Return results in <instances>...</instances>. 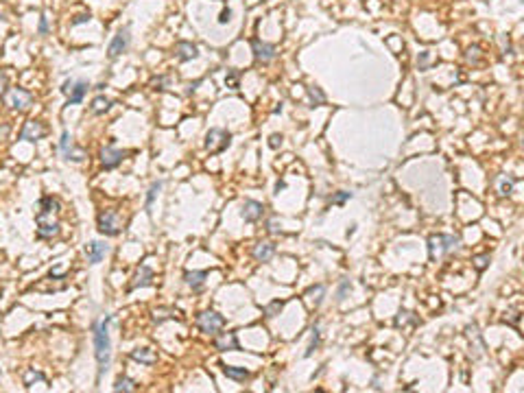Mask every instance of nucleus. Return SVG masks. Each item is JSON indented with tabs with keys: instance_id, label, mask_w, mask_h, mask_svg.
Wrapping results in <instances>:
<instances>
[{
	"instance_id": "1",
	"label": "nucleus",
	"mask_w": 524,
	"mask_h": 393,
	"mask_svg": "<svg viewBox=\"0 0 524 393\" xmlns=\"http://www.w3.org/2000/svg\"><path fill=\"white\" fill-rule=\"evenodd\" d=\"M109 321L111 317H105L101 324L94 326V347L96 360H99V376H103L111 360V339H109Z\"/></svg>"
},
{
	"instance_id": "2",
	"label": "nucleus",
	"mask_w": 524,
	"mask_h": 393,
	"mask_svg": "<svg viewBox=\"0 0 524 393\" xmlns=\"http://www.w3.org/2000/svg\"><path fill=\"white\" fill-rule=\"evenodd\" d=\"M459 243L461 240L456 238V236H450V234L430 236V240H428L430 258H437V256H441V254H450V251H454L456 247H459Z\"/></svg>"
},
{
	"instance_id": "3",
	"label": "nucleus",
	"mask_w": 524,
	"mask_h": 393,
	"mask_svg": "<svg viewBox=\"0 0 524 393\" xmlns=\"http://www.w3.org/2000/svg\"><path fill=\"white\" fill-rule=\"evenodd\" d=\"M123 228V219L116 210H105L99 214V231L105 236H118Z\"/></svg>"
},
{
	"instance_id": "4",
	"label": "nucleus",
	"mask_w": 524,
	"mask_h": 393,
	"mask_svg": "<svg viewBox=\"0 0 524 393\" xmlns=\"http://www.w3.org/2000/svg\"><path fill=\"white\" fill-rule=\"evenodd\" d=\"M223 326H225V319L214 310H206L197 317V328H199L203 334H216Z\"/></svg>"
},
{
	"instance_id": "5",
	"label": "nucleus",
	"mask_w": 524,
	"mask_h": 393,
	"mask_svg": "<svg viewBox=\"0 0 524 393\" xmlns=\"http://www.w3.org/2000/svg\"><path fill=\"white\" fill-rule=\"evenodd\" d=\"M230 147V133L223 129H210L206 135V149L210 153H221Z\"/></svg>"
},
{
	"instance_id": "6",
	"label": "nucleus",
	"mask_w": 524,
	"mask_h": 393,
	"mask_svg": "<svg viewBox=\"0 0 524 393\" xmlns=\"http://www.w3.org/2000/svg\"><path fill=\"white\" fill-rule=\"evenodd\" d=\"M131 29L129 27H123L118 33L114 35V39L109 42V48H107V55H109V59H116L120 53H125L127 46H129V39H131Z\"/></svg>"
},
{
	"instance_id": "7",
	"label": "nucleus",
	"mask_w": 524,
	"mask_h": 393,
	"mask_svg": "<svg viewBox=\"0 0 524 393\" xmlns=\"http://www.w3.org/2000/svg\"><path fill=\"white\" fill-rule=\"evenodd\" d=\"M64 94H68V105H79L81 100H83L85 92H88V83L85 81H74V79H70V81L64 83L62 88Z\"/></svg>"
},
{
	"instance_id": "8",
	"label": "nucleus",
	"mask_w": 524,
	"mask_h": 393,
	"mask_svg": "<svg viewBox=\"0 0 524 393\" xmlns=\"http://www.w3.org/2000/svg\"><path fill=\"white\" fill-rule=\"evenodd\" d=\"M33 103V94L29 92V90H22V88H13L11 92H9V105H11L13 109H18V112H24V109H29Z\"/></svg>"
},
{
	"instance_id": "9",
	"label": "nucleus",
	"mask_w": 524,
	"mask_h": 393,
	"mask_svg": "<svg viewBox=\"0 0 524 393\" xmlns=\"http://www.w3.org/2000/svg\"><path fill=\"white\" fill-rule=\"evenodd\" d=\"M46 135V129L39 120H27L24 123L22 131H20V140H29V142H35V140L44 138Z\"/></svg>"
},
{
	"instance_id": "10",
	"label": "nucleus",
	"mask_w": 524,
	"mask_h": 393,
	"mask_svg": "<svg viewBox=\"0 0 524 393\" xmlns=\"http://www.w3.org/2000/svg\"><path fill=\"white\" fill-rule=\"evenodd\" d=\"M251 48H253V57H256L258 62H262V64H269L273 57H276V46H273V44L260 42V39H253Z\"/></svg>"
},
{
	"instance_id": "11",
	"label": "nucleus",
	"mask_w": 524,
	"mask_h": 393,
	"mask_svg": "<svg viewBox=\"0 0 524 393\" xmlns=\"http://www.w3.org/2000/svg\"><path fill=\"white\" fill-rule=\"evenodd\" d=\"M59 149H62V153L66 155V160H72V162H83V160H85V153H83V151L72 147L68 131H64V133H62V142H59Z\"/></svg>"
},
{
	"instance_id": "12",
	"label": "nucleus",
	"mask_w": 524,
	"mask_h": 393,
	"mask_svg": "<svg viewBox=\"0 0 524 393\" xmlns=\"http://www.w3.org/2000/svg\"><path fill=\"white\" fill-rule=\"evenodd\" d=\"M125 155H127L125 151H120L116 147H105L101 151V162H103L105 168H116V166L125 160Z\"/></svg>"
},
{
	"instance_id": "13",
	"label": "nucleus",
	"mask_w": 524,
	"mask_h": 393,
	"mask_svg": "<svg viewBox=\"0 0 524 393\" xmlns=\"http://www.w3.org/2000/svg\"><path fill=\"white\" fill-rule=\"evenodd\" d=\"M243 219L247 221V223H256V221H260L262 219V214H264V205L262 203H258V201H253V199H249L243 203Z\"/></svg>"
},
{
	"instance_id": "14",
	"label": "nucleus",
	"mask_w": 524,
	"mask_h": 393,
	"mask_svg": "<svg viewBox=\"0 0 524 393\" xmlns=\"http://www.w3.org/2000/svg\"><path fill=\"white\" fill-rule=\"evenodd\" d=\"M107 251H109V247L105 243H101V240H92L90 245H85V258H88L90 264H96V262H101L105 258Z\"/></svg>"
},
{
	"instance_id": "15",
	"label": "nucleus",
	"mask_w": 524,
	"mask_h": 393,
	"mask_svg": "<svg viewBox=\"0 0 524 393\" xmlns=\"http://www.w3.org/2000/svg\"><path fill=\"white\" fill-rule=\"evenodd\" d=\"M214 347L218 352H236L241 350V345H238V339L234 332H223L221 336H216L214 339Z\"/></svg>"
},
{
	"instance_id": "16",
	"label": "nucleus",
	"mask_w": 524,
	"mask_h": 393,
	"mask_svg": "<svg viewBox=\"0 0 524 393\" xmlns=\"http://www.w3.org/2000/svg\"><path fill=\"white\" fill-rule=\"evenodd\" d=\"M276 254V245L273 243H258L256 249H253V258L258 262H269Z\"/></svg>"
},
{
	"instance_id": "17",
	"label": "nucleus",
	"mask_w": 524,
	"mask_h": 393,
	"mask_svg": "<svg viewBox=\"0 0 524 393\" xmlns=\"http://www.w3.org/2000/svg\"><path fill=\"white\" fill-rule=\"evenodd\" d=\"M59 234V223L57 221H37V236L39 238H53V236Z\"/></svg>"
},
{
	"instance_id": "18",
	"label": "nucleus",
	"mask_w": 524,
	"mask_h": 393,
	"mask_svg": "<svg viewBox=\"0 0 524 393\" xmlns=\"http://www.w3.org/2000/svg\"><path fill=\"white\" fill-rule=\"evenodd\" d=\"M197 55H199V50L192 42H179L177 44V57H179V62H188V59H195Z\"/></svg>"
},
{
	"instance_id": "19",
	"label": "nucleus",
	"mask_w": 524,
	"mask_h": 393,
	"mask_svg": "<svg viewBox=\"0 0 524 393\" xmlns=\"http://www.w3.org/2000/svg\"><path fill=\"white\" fill-rule=\"evenodd\" d=\"M184 280H186V284L190 286L192 291H201L203 282H206V271H188V273L184 275Z\"/></svg>"
},
{
	"instance_id": "20",
	"label": "nucleus",
	"mask_w": 524,
	"mask_h": 393,
	"mask_svg": "<svg viewBox=\"0 0 524 393\" xmlns=\"http://www.w3.org/2000/svg\"><path fill=\"white\" fill-rule=\"evenodd\" d=\"M223 367V374L227 378H232V380H238V382H245L249 378V371L245 367H234V365H221Z\"/></svg>"
},
{
	"instance_id": "21",
	"label": "nucleus",
	"mask_w": 524,
	"mask_h": 393,
	"mask_svg": "<svg viewBox=\"0 0 524 393\" xmlns=\"http://www.w3.org/2000/svg\"><path fill=\"white\" fill-rule=\"evenodd\" d=\"M57 212H59V201L57 199H53V196H44V199L39 201V212L37 214L46 216V214H57Z\"/></svg>"
},
{
	"instance_id": "22",
	"label": "nucleus",
	"mask_w": 524,
	"mask_h": 393,
	"mask_svg": "<svg viewBox=\"0 0 524 393\" xmlns=\"http://www.w3.org/2000/svg\"><path fill=\"white\" fill-rule=\"evenodd\" d=\"M151 280H153V271L149 269V266H142V269L136 273V280L134 284H131V289H140V286H149Z\"/></svg>"
},
{
	"instance_id": "23",
	"label": "nucleus",
	"mask_w": 524,
	"mask_h": 393,
	"mask_svg": "<svg viewBox=\"0 0 524 393\" xmlns=\"http://www.w3.org/2000/svg\"><path fill=\"white\" fill-rule=\"evenodd\" d=\"M131 359L138 362H144V365H151V362H155V354L149 347H138V350L131 352Z\"/></svg>"
},
{
	"instance_id": "24",
	"label": "nucleus",
	"mask_w": 524,
	"mask_h": 393,
	"mask_svg": "<svg viewBox=\"0 0 524 393\" xmlns=\"http://www.w3.org/2000/svg\"><path fill=\"white\" fill-rule=\"evenodd\" d=\"M111 107V100L109 98H105V97H96L94 100H92V114H105L107 112V109Z\"/></svg>"
},
{
	"instance_id": "25",
	"label": "nucleus",
	"mask_w": 524,
	"mask_h": 393,
	"mask_svg": "<svg viewBox=\"0 0 524 393\" xmlns=\"http://www.w3.org/2000/svg\"><path fill=\"white\" fill-rule=\"evenodd\" d=\"M114 391H136V382L131 378H118L114 385Z\"/></svg>"
},
{
	"instance_id": "26",
	"label": "nucleus",
	"mask_w": 524,
	"mask_h": 393,
	"mask_svg": "<svg viewBox=\"0 0 524 393\" xmlns=\"http://www.w3.org/2000/svg\"><path fill=\"white\" fill-rule=\"evenodd\" d=\"M513 186H516V179H511V177H500V186H498V195H502V196L511 195Z\"/></svg>"
},
{
	"instance_id": "27",
	"label": "nucleus",
	"mask_w": 524,
	"mask_h": 393,
	"mask_svg": "<svg viewBox=\"0 0 524 393\" xmlns=\"http://www.w3.org/2000/svg\"><path fill=\"white\" fill-rule=\"evenodd\" d=\"M308 97L313 100V105H323V100H325L323 92L319 88H308Z\"/></svg>"
},
{
	"instance_id": "28",
	"label": "nucleus",
	"mask_w": 524,
	"mask_h": 393,
	"mask_svg": "<svg viewBox=\"0 0 524 393\" xmlns=\"http://www.w3.org/2000/svg\"><path fill=\"white\" fill-rule=\"evenodd\" d=\"M160 190H162V181H155V184L149 188V195H146V208H151V203L155 201V196Z\"/></svg>"
},
{
	"instance_id": "29",
	"label": "nucleus",
	"mask_w": 524,
	"mask_h": 393,
	"mask_svg": "<svg viewBox=\"0 0 524 393\" xmlns=\"http://www.w3.org/2000/svg\"><path fill=\"white\" fill-rule=\"evenodd\" d=\"M317 345H319V326H314L313 328V339H310V345H308V350H306V356H310L314 350H317Z\"/></svg>"
},
{
	"instance_id": "30",
	"label": "nucleus",
	"mask_w": 524,
	"mask_h": 393,
	"mask_svg": "<svg viewBox=\"0 0 524 393\" xmlns=\"http://www.w3.org/2000/svg\"><path fill=\"white\" fill-rule=\"evenodd\" d=\"M282 308H284V301H273V304H269L267 308H264V315H267V317H276Z\"/></svg>"
},
{
	"instance_id": "31",
	"label": "nucleus",
	"mask_w": 524,
	"mask_h": 393,
	"mask_svg": "<svg viewBox=\"0 0 524 393\" xmlns=\"http://www.w3.org/2000/svg\"><path fill=\"white\" fill-rule=\"evenodd\" d=\"M489 264V256L487 254H483V256H476L474 258V266H476V271H485V266Z\"/></svg>"
},
{
	"instance_id": "32",
	"label": "nucleus",
	"mask_w": 524,
	"mask_h": 393,
	"mask_svg": "<svg viewBox=\"0 0 524 393\" xmlns=\"http://www.w3.org/2000/svg\"><path fill=\"white\" fill-rule=\"evenodd\" d=\"M348 199H352V193H339V195H334L330 201L339 205V203H345V201H348Z\"/></svg>"
},
{
	"instance_id": "33",
	"label": "nucleus",
	"mask_w": 524,
	"mask_h": 393,
	"mask_svg": "<svg viewBox=\"0 0 524 393\" xmlns=\"http://www.w3.org/2000/svg\"><path fill=\"white\" fill-rule=\"evenodd\" d=\"M348 289H349V280H343L341 282V286H339V299H345V293H348Z\"/></svg>"
},
{
	"instance_id": "34",
	"label": "nucleus",
	"mask_w": 524,
	"mask_h": 393,
	"mask_svg": "<svg viewBox=\"0 0 524 393\" xmlns=\"http://www.w3.org/2000/svg\"><path fill=\"white\" fill-rule=\"evenodd\" d=\"M85 22H90V13H81V16H77L72 20V27H79V24H85Z\"/></svg>"
},
{
	"instance_id": "35",
	"label": "nucleus",
	"mask_w": 524,
	"mask_h": 393,
	"mask_svg": "<svg viewBox=\"0 0 524 393\" xmlns=\"http://www.w3.org/2000/svg\"><path fill=\"white\" fill-rule=\"evenodd\" d=\"M467 59H470V62H478V46H472L470 50H467Z\"/></svg>"
},
{
	"instance_id": "36",
	"label": "nucleus",
	"mask_w": 524,
	"mask_h": 393,
	"mask_svg": "<svg viewBox=\"0 0 524 393\" xmlns=\"http://www.w3.org/2000/svg\"><path fill=\"white\" fill-rule=\"evenodd\" d=\"M33 378H35V380H42V382H44V376H42V374H37V371H29V374H27V380H24V382L29 385V382L33 380Z\"/></svg>"
},
{
	"instance_id": "37",
	"label": "nucleus",
	"mask_w": 524,
	"mask_h": 393,
	"mask_svg": "<svg viewBox=\"0 0 524 393\" xmlns=\"http://www.w3.org/2000/svg\"><path fill=\"white\" fill-rule=\"evenodd\" d=\"M48 31V20H46V16H42V20H39V33H46Z\"/></svg>"
},
{
	"instance_id": "38",
	"label": "nucleus",
	"mask_w": 524,
	"mask_h": 393,
	"mask_svg": "<svg viewBox=\"0 0 524 393\" xmlns=\"http://www.w3.org/2000/svg\"><path fill=\"white\" fill-rule=\"evenodd\" d=\"M230 16H232V11H230V9H223V13H221V18H218V22H221V24H225L227 20H230Z\"/></svg>"
},
{
	"instance_id": "39",
	"label": "nucleus",
	"mask_w": 524,
	"mask_h": 393,
	"mask_svg": "<svg viewBox=\"0 0 524 393\" xmlns=\"http://www.w3.org/2000/svg\"><path fill=\"white\" fill-rule=\"evenodd\" d=\"M4 88H7V77H4V72H2V70H0V97H2Z\"/></svg>"
},
{
	"instance_id": "40",
	"label": "nucleus",
	"mask_w": 524,
	"mask_h": 393,
	"mask_svg": "<svg viewBox=\"0 0 524 393\" xmlns=\"http://www.w3.org/2000/svg\"><path fill=\"white\" fill-rule=\"evenodd\" d=\"M279 142H282V138H279V135H273V138H271V147H273V149H276Z\"/></svg>"
}]
</instances>
